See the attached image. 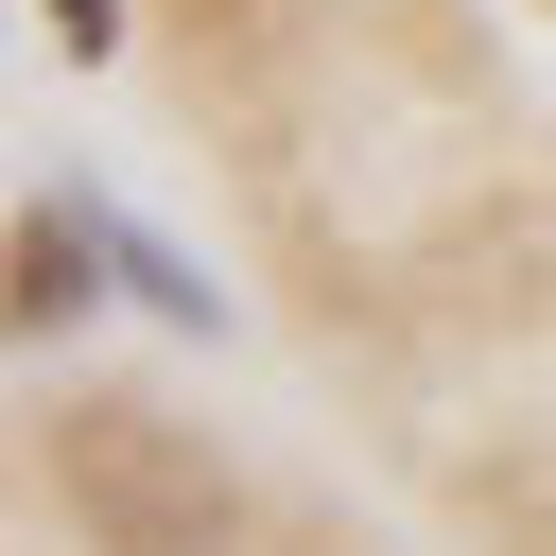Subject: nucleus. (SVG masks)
I'll list each match as a JSON object with an SVG mask.
<instances>
[{
	"mask_svg": "<svg viewBox=\"0 0 556 556\" xmlns=\"http://www.w3.org/2000/svg\"><path fill=\"white\" fill-rule=\"evenodd\" d=\"M52 504L87 556H243V469L174 400H70L52 417Z\"/></svg>",
	"mask_w": 556,
	"mask_h": 556,
	"instance_id": "f257e3e1",
	"label": "nucleus"
},
{
	"mask_svg": "<svg viewBox=\"0 0 556 556\" xmlns=\"http://www.w3.org/2000/svg\"><path fill=\"white\" fill-rule=\"evenodd\" d=\"M87 261H104V226H87V208H17V330H70V313L104 295Z\"/></svg>",
	"mask_w": 556,
	"mask_h": 556,
	"instance_id": "f03ea898",
	"label": "nucleus"
},
{
	"mask_svg": "<svg viewBox=\"0 0 556 556\" xmlns=\"http://www.w3.org/2000/svg\"><path fill=\"white\" fill-rule=\"evenodd\" d=\"M35 17H52L70 52H104V35H122V0H35Z\"/></svg>",
	"mask_w": 556,
	"mask_h": 556,
	"instance_id": "7ed1b4c3",
	"label": "nucleus"
}]
</instances>
